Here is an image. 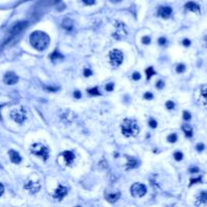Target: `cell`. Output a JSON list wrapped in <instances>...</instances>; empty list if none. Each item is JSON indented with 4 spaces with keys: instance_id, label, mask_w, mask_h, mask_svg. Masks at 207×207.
Listing matches in <instances>:
<instances>
[{
    "instance_id": "cell-1",
    "label": "cell",
    "mask_w": 207,
    "mask_h": 207,
    "mask_svg": "<svg viewBox=\"0 0 207 207\" xmlns=\"http://www.w3.org/2000/svg\"><path fill=\"white\" fill-rule=\"evenodd\" d=\"M31 45L37 51H44L50 45V37L41 31H33L29 37Z\"/></svg>"
},
{
    "instance_id": "cell-2",
    "label": "cell",
    "mask_w": 207,
    "mask_h": 207,
    "mask_svg": "<svg viewBox=\"0 0 207 207\" xmlns=\"http://www.w3.org/2000/svg\"><path fill=\"white\" fill-rule=\"evenodd\" d=\"M121 132L124 136L130 137L135 136L140 132V126L137 124L136 120L126 118L124 119L123 122L121 123Z\"/></svg>"
},
{
    "instance_id": "cell-3",
    "label": "cell",
    "mask_w": 207,
    "mask_h": 207,
    "mask_svg": "<svg viewBox=\"0 0 207 207\" xmlns=\"http://www.w3.org/2000/svg\"><path fill=\"white\" fill-rule=\"evenodd\" d=\"M31 152L33 155L37 156V157H41L44 161H47L49 159V148H47L45 144H41V142H37V144H33L31 146Z\"/></svg>"
},
{
    "instance_id": "cell-4",
    "label": "cell",
    "mask_w": 207,
    "mask_h": 207,
    "mask_svg": "<svg viewBox=\"0 0 207 207\" xmlns=\"http://www.w3.org/2000/svg\"><path fill=\"white\" fill-rule=\"evenodd\" d=\"M109 60L110 63L114 67H118L119 65H121L122 61H123V55L120 52L119 50H112L109 54Z\"/></svg>"
},
{
    "instance_id": "cell-5",
    "label": "cell",
    "mask_w": 207,
    "mask_h": 207,
    "mask_svg": "<svg viewBox=\"0 0 207 207\" xmlns=\"http://www.w3.org/2000/svg\"><path fill=\"white\" fill-rule=\"evenodd\" d=\"M130 192H131V195L133 197H142L146 195V187L142 183H135L131 186L130 188Z\"/></svg>"
},
{
    "instance_id": "cell-6",
    "label": "cell",
    "mask_w": 207,
    "mask_h": 207,
    "mask_svg": "<svg viewBox=\"0 0 207 207\" xmlns=\"http://www.w3.org/2000/svg\"><path fill=\"white\" fill-rule=\"evenodd\" d=\"M127 35V29L125 24L121 21H117L115 23V33H113V37L115 39H122Z\"/></svg>"
},
{
    "instance_id": "cell-7",
    "label": "cell",
    "mask_w": 207,
    "mask_h": 207,
    "mask_svg": "<svg viewBox=\"0 0 207 207\" xmlns=\"http://www.w3.org/2000/svg\"><path fill=\"white\" fill-rule=\"evenodd\" d=\"M10 116L17 123H22L25 119V111L23 109H13L10 112Z\"/></svg>"
},
{
    "instance_id": "cell-8",
    "label": "cell",
    "mask_w": 207,
    "mask_h": 207,
    "mask_svg": "<svg viewBox=\"0 0 207 207\" xmlns=\"http://www.w3.org/2000/svg\"><path fill=\"white\" fill-rule=\"evenodd\" d=\"M24 188L31 193H37L41 189V183L39 180H29L25 183Z\"/></svg>"
},
{
    "instance_id": "cell-9",
    "label": "cell",
    "mask_w": 207,
    "mask_h": 207,
    "mask_svg": "<svg viewBox=\"0 0 207 207\" xmlns=\"http://www.w3.org/2000/svg\"><path fill=\"white\" fill-rule=\"evenodd\" d=\"M3 80H4V83L7 84V85H13V84H16V83H17L18 77L13 72H8L5 74Z\"/></svg>"
},
{
    "instance_id": "cell-10",
    "label": "cell",
    "mask_w": 207,
    "mask_h": 207,
    "mask_svg": "<svg viewBox=\"0 0 207 207\" xmlns=\"http://www.w3.org/2000/svg\"><path fill=\"white\" fill-rule=\"evenodd\" d=\"M68 193V189L65 187V186H59V187L57 188V190L55 191V194H54V197L56 199H58V200H62V199L64 198V197L67 195Z\"/></svg>"
},
{
    "instance_id": "cell-11",
    "label": "cell",
    "mask_w": 207,
    "mask_h": 207,
    "mask_svg": "<svg viewBox=\"0 0 207 207\" xmlns=\"http://www.w3.org/2000/svg\"><path fill=\"white\" fill-rule=\"evenodd\" d=\"M172 14V8L168 6H163L159 9V15L163 18H168Z\"/></svg>"
},
{
    "instance_id": "cell-12",
    "label": "cell",
    "mask_w": 207,
    "mask_h": 207,
    "mask_svg": "<svg viewBox=\"0 0 207 207\" xmlns=\"http://www.w3.org/2000/svg\"><path fill=\"white\" fill-rule=\"evenodd\" d=\"M63 157H64V160H65V163L67 164L68 166L72 165L73 162H74V160H75L74 154H73L72 152H69V150H66V152H64Z\"/></svg>"
},
{
    "instance_id": "cell-13",
    "label": "cell",
    "mask_w": 207,
    "mask_h": 207,
    "mask_svg": "<svg viewBox=\"0 0 207 207\" xmlns=\"http://www.w3.org/2000/svg\"><path fill=\"white\" fill-rule=\"evenodd\" d=\"M9 157H10L11 162L14 164H19L22 160V158L20 157L19 154H18L16 150H9Z\"/></svg>"
},
{
    "instance_id": "cell-14",
    "label": "cell",
    "mask_w": 207,
    "mask_h": 207,
    "mask_svg": "<svg viewBox=\"0 0 207 207\" xmlns=\"http://www.w3.org/2000/svg\"><path fill=\"white\" fill-rule=\"evenodd\" d=\"M185 8L190 11H193V12H197V13L200 12V6L195 2H188L185 5Z\"/></svg>"
},
{
    "instance_id": "cell-15",
    "label": "cell",
    "mask_w": 207,
    "mask_h": 207,
    "mask_svg": "<svg viewBox=\"0 0 207 207\" xmlns=\"http://www.w3.org/2000/svg\"><path fill=\"white\" fill-rule=\"evenodd\" d=\"M25 25H26V22L25 21L17 22V23H16L15 25L12 27V29H11V33H12V35H16V33H19L21 29H23Z\"/></svg>"
},
{
    "instance_id": "cell-16",
    "label": "cell",
    "mask_w": 207,
    "mask_h": 207,
    "mask_svg": "<svg viewBox=\"0 0 207 207\" xmlns=\"http://www.w3.org/2000/svg\"><path fill=\"white\" fill-rule=\"evenodd\" d=\"M62 26H63L64 29H67V31H71L73 27V22L71 19H69V18H66V19L63 20V22H62Z\"/></svg>"
},
{
    "instance_id": "cell-17",
    "label": "cell",
    "mask_w": 207,
    "mask_h": 207,
    "mask_svg": "<svg viewBox=\"0 0 207 207\" xmlns=\"http://www.w3.org/2000/svg\"><path fill=\"white\" fill-rule=\"evenodd\" d=\"M120 197V193H114V194H106V199L109 202H115L119 199Z\"/></svg>"
},
{
    "instance_id": "cell-18",
    "label": "cell",
    "mask_w": 207,
    "mask_h": 207,
    "mask_svg": "<svg viewBox=\"0 0 207 207\" xmlns=\"http://www.w3.org/2000/svg\"><path fill=\"white\" fill-rule=\"evenodd\" d=\"M182 129H183V131L185 132L186 136L191 137L192 135H193V129H192V127L190 126V125L185 124V125H183V126H182Z\"/></svg>"
},
{
    "instance_id": "cell-19",
    "label": "cell",
    "mask_w": 207,
    "mask_h": 207,
    "mask_svg": "<svg viewBox=\"0 0 207 207\" xmlns=\"http://www.w3.org/2000/svg\"><path fill=\"white\" fill-rule=\"evenodd\" d=\"M127 165L126 167L128 169H132L134 168L135 166H136V160L134 159V158H131V157H127Z\"/></svg>"
},
{
    "instance_id": "cell-20",
    "label": "cell",
    "mask_w": 207,
    "mask_h": 207,
    "mask_svg": "<svg viewBox=\"0 0 207 207\" xmlns=\"http://www.w3.org/2000/svg\"><path fill=\"white\" fill-rule=\"evenodd\" d=\"M198 201L200 203H203V204H206L207 203V192L206 191H202L200 194H199Z\"/></svg>"
},
{
    "instance_id": "cell-21",
    "label": "cell",
    "mask_w": 207,
    "mask_h": 207,
    "mask_svg": "<svg viewBox=\"0 0 207 207\" xmlns=\"http://www.w3.org/2000/svg\"><path fill=\"white\" fill-rule=\"evenodd\" d=\"M201 96H202L203 100H204V103L207 104V85L203 86L201 88Z\"/></svg>"
},
{
    "instance_id": "cell-22",
    "label": "cell",
    "mask_w": 207,
    "mask_h": 207,
    "mask_svg": "<svg viewBox=\"0 0 207 207\" xmlns=\"http://www.w3.org/2000/svg\"><path fill=\"white\" fill-rule=\"evenodd\" d=\"M177 140H178V136H177L176 133H172V134H170L168 136V140H169V142H171V144L176 142Z\"/></svg>"
},
{
    "instance_id": "cell-23",
    "label": "cell",
    "mask_w": 207,
    "mask_h": 207,
    "mask_svg": "<svg viewBox=\"0 0 207 207\" xmlns=\"http://www.w3.org/2000/svg\"><path fill=\"white\" fill-rule=\"evenodd\" d=\"M62 58H63V56L58 52H54L52 54V56H51V59H52L53 61H56L57 59H62Z\"/></svg>"
},
{
    "instance_id": "cell-24",
    "label": "cell",
    "mask_w": 207,
    "mask_h": 207,
    "mask_svg": "<svg viewBox=\"0 0 207 207\" xmlns=\"http://www.w3.org/2000/svg\"><path fill=\"white\" fill-rule=\"evenodd\" d=\"M146 77H148V79H150V77L155 74V71H154L153 68H148V69L146 70Z\"/></svg>"
},
{
    "instance_id": "cell-25",
    "label": "cell",
    "mask_w": 207,
    "mask_h": 207,
    "mask_svg": "<svg viewBox=\"0 0 207 207\" xmlns=\"http://www.w3.org/2000/svg\"><path fill=\"white\" fill-rule=\"evenodd\" d=\"M174 157L177 161H181V160L183 159V154H182L181 152H176V153L174 154Z\"/></svg>"
},
{
    "instance_id": "cell-26",
    "label": "cell",
    "mask_w": 207,
    "mask_h": 207,
    "mask_svg": "<svg viewBox=\"0 0 207 207\" xmlns=\"http://www.w3.org/2000/svg\"><path fill=\"white\" fill-rule=\"evenodd\" d=\"M148 124H150V126L153 127V128H156V127H157V125H158L157 121H156L154 118H150V121H148Z\"/></svg>"
},
{
    "instance_id": "cell-27",
    "label": "cell",
    "mask_w": 207,
    "mask_h": 207,
    "mask_svg": "<svg viewBox=\"0 0 207 207\" xmlns=\"http://www.w3.org/2000/svg\"><path fill=\"white\" fill-rule=\"evenodd\" d=\"M185 69H186L185 66H184L183 64H180V65L177 66L176 70H177V72H178V73H182V72H184V71H185Z\"/></svg>"
},
{
    "instance_id": "cell-28",
    "label": "cell",
    "mask_w": 207,
    "mask_h": 207,
    "mask_svg": "<svg viewBox=\"0 0 207 207\" xmlns=\"http://www.w3.org/2000/svg\"><path fill=\"white\" fill-rule=\"evenodd\" d=\"M88 92H89L91 95H99V92H98V89H97V88H92V89H89L88 90Z\"/></svg>"
},
{
    "instance_id": "cell-29",
    "label": "cell",
    "mask_w": 207,
    "mask_h": 207,
    "mask_svg": "<svg viewBox=\"0 0 207 207\" xmlns=\"http://www.w3.org/2000/svg\"><path fill=\"white\" fill-rule=\"evenodd\" d=\"M166 106H167V108L168 109H173L175 107V104H174V102H172V101H168V102L166 103Z\"/></svg>"
},
{
    "instance_id": "cell-30",
    "label": "cell",
    "mask_w": 207,
    "mask_h": 207,
    "mask_svg": "<svg viewBox=\"0 0 207 207\" xmlns=\"http://www.w3.org/2000/svg\"><path fill=\"white\" fill-rule=\"evenodd\" d=\"M183 117H184V119H185V120H189L190 118H191V114H190L188 111H184Z\"/></svg>"
},
{
    "instance_id": "cell-31",
    "label": "cell",
    "mask_w": 207,
    "mask_h": 207,
    "mask_svg": "<svg viewBox=\"0 0 207 207\" xmlns=\"http://www.w3.org/2000/svg\"><path fill=\"white\" fill-rule=\"evenodd\" d=\"M132 79H133V80H140V74L138 72H134L132 74Z\"/></svg>"
},
{
    "instance_id": "cell-32",
    "label": "cell",
    "mask_w": 207,
    "mask_h": 207,
    "mask_svg": "<svg viewBox=\"0 0 207 207\" xmlns=\"http://www.w3.org/2000/svg\"><path fill=\"white\" fill-rule=\"evenodd\" d=\"M92 75V71L90 70V69H85L84 70V76L85 77H89Z\"/></svg>"
},
{
    "instance_id": "cell-33",
    "label": "cell",
    "mask_w": 207,
    "mask_h": 207,
    "mask_svg": "<svg viewBox=\"0 0 207 207\" xmlns=\"http://www.w3.org/2000/svg\"><path fill=\"white\" fill-rule=\"evenodd\" d=\"M142 43H144V45H148L150 43V39L148 37H144V39H142Z\"/></svg>"
},
{
    "instance_id": "cell-34",
    "label": "cell",
    "mask_w": 207,
    "mask_h": 207,
    "mask_svg": "<svg viewBox=\"0 0 207 207\" xmlns=\"http://www.w3.org/2000/svg\"><path fill=\"white\" fill-rule=\"evenodd\" d=\"M196 148H197V150H198V152H202V150H204V144H197V146H196Z\"/></svg>"
},
{
    "instance_id": "cell-35",
    "label": "cell",
    "mask_w": 207,
    "mask_h": 207,
    "mask_svg": "<svg viewBox=\"0 0 207 207\" xmlns=\"http://www.w3.org/2000/svg\"><path fill=\"white\" fill-rule=\"evenodd\" d=\"M191 185L192 184H195V183H197V182H199V183H200L201 182V177H198V178L197 179H191Z\"/></svg>"
},
{
    "instance_id": "cell-36",
    "label": "cell",
    "mask_w": 207,
    "mask_h": 207,
    "mask_svg": "<svg viewBox=\"0 0 207 207\" xmlns=\"http://www.w3.org/2000/svg\"><path fill=\"white\" fill-rule=\"evenodd\" d=\"M144 98H146V99H152V98H153V94L150 93V92H146V93L144 94Z\"/></svg>"
},
{
    "instance_id": "cell-37",
    "label": "cell",
    "mask_w": 207,
    "mask_h": 207,
    "mask_svg": "<svg viewBox=\"0 0 207 207\" xmlns=\"http://www.w3.org/2000/svg\"><path fill=\"white\" fill-rule=\"evenodd\" d=\"M84 1V3L87 5H92L94 4V2H95V0H83Z\"/></svg>"
},
{
    "instance_id": "cell-38",
    "label": "cell",
    "mask_w": 207,
    "mask_h": 207,
    "mask_svg": "<svg viewBox=\"0 0 207 207\" xmlns=\"http://www.w3.org/2000/svg\"><path fill=\"white\" fill-rule=\"evenodd\" d=\"M189 171L192 173V174H194V173H197L199 171V169L198 168H196V167H192V168H190L189 169Z\"/></svg>"
},
{
    "instance_id": "cell-39",
    "label": "cell",
    "mask_w": 207,
    "mask_h": 207,
    "mask_svg": "<svg viewBox=\"0 0 207 207\" xmlns=\"http://www.w3.org/2000/svg\"><path fill=\"white\" fill-rule=\"evenodd\" d=\"M183 45H184V46H185V47H189L190 45H191V41H190L189 39H184V41H183Z\"/></svg>"
},
{
    "instance_id": "cell-40",
    "label": "cell",
    "mask_w": 207,
    "mask_h": 207,
    "mask_svg": "<svg viewBox=\"0 0 207 207\" xmlns=\"http://www.w3.org/2000/svg\"><path fill=\"white\" fill-rule=\"evenodd\" d=\"M166 41H166L165 37H161V39H159V44L161 45V46H164V45L166 44Z\"/></svg>"
},
{
    "instance_id": "cell-41",
    "label": "cell",
    "mask_w": 207,
    "mask_h": 207,
    "mask_svg": "<svg viewBox=\"0 0 207 207\" xmlns=\"http://www.w3.org/2000/svg\"><path fill=\"white\" fill-rule=\"evenodd\" d=\"M157 87L158 88H161V89L164 87V82H163V81H158V82H157Z\"/></svg>"
},
{
    "instance_id": "cell-42",
    "label": "cell",
    "mask_w": 207,
    "mask_h": 207,
    "mask_svg": "<svg viewBox=\"0 0 207 207\" xmlns=\"http://www.w3.org/2000/svg\"><path fill=\"white\" fill-rule=\"evenodd\" d=\"M112 89H113V84H108V85H106L107 91H111Z\"/></svg>"
},
{
    "instance_id": "cell-43",
    "label": "cell",
    "mask_w": 207,
    "mask_h": 207,
    "mask_svg": "<svg viewBox=\"0 0 207 207\" xmlns=\"http://www.w3.org/2000/svg\"><path fill=\"white\" fill-rule=\"evenodd\" d=\"M3 192H4V187L1 183H0V196L3 194Z\"/></svg>"
},
{
    "instance_id": "cell-44",
    "label": "cell",
    "mask_w": 207,
    "mask_h": 207,
    "mask_svg": "<svg viewBox=\"0 0 207 207\" xmlns=\"http://www.w3.org/2000/svg\"><path fill=\"white\" fill-rule=\"evenodd\" d=\"M75 97H76V98H80V97H81V93H80V92H78V91H76V92H75Z\"/></svg>"
},
{
    "instance_id": "cell-45",
    "label": "cell",
    "mask_w": 207,
    "mask_h": 207,
    "mask_svg": "<svg viewBox=\"0 0 207 207\" xmlns=\"http://www.w3.org/2000/svg\"><path fill=\"white\" fill-rule=\"evenodd\" d=\"M204 41H205V45H206V47H207V35H206V37H205Z\"/></svg>"
},
{
    "instance_id": "cell-46",
    "label": "cell",
    "mask_w": 207,
    "mask_h": 207,
    "mask_svg": "<svg viewBox=\"0 0 207 207\" xmlns=\"http://www.w3.org/2000/svg\"><path fill=\"white\" fill-rule=\"evenodd\" d=\"M111 1H112V2L115 3V2H118V1H120V0H111Z\"/></svg>"
},
{
    "instance_id": "cell-47",
    "label": "cell",
    "mask_w": 207,
    "mask_h": 207,
    "mask_svg": "<svg viewBox=\"0 0 207 207\" xmlns=\"http://www.w3.org/2000/svg\"><path fill=\"white\" fill-rule=\"evenodd\" d=\"M0 168H1V164H0Z\"/></svg>"
}]
</instances>
